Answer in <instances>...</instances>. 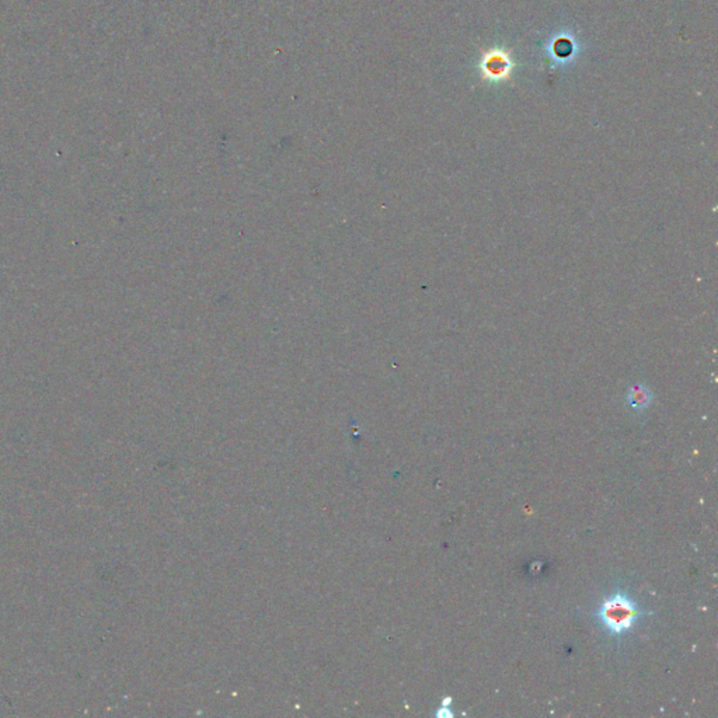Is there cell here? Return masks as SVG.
Returning <instances> with one entry per match:
<instances>
[{"instance_id": "1", "label": "cell", "mask_w": 718, "mask_h": 718, "mask_svg": "<svg viewBox=\"0 0 718 718\" xmlns=\"http://www.w3.org/2000/svg\"><path fill=\"white\" fill-rule=\"evenodd\" d=\"M597 619L611 636L621 637L630 631L643 616L636 602L622 592L611 595L602 602L597 612Z\"/></svg>"}, {"instance_id": "3", "label": "cell", "mask_w": 718, "mask_h": 718, "mask_svg": "<svg viewBox=\"0 0 718 718\" xmlns=\"http://www.w3.org/2000/svg\"><path fill=\"white\" fill-rule=\"evenodd\" d=\"M487 69L494 72L496 76L504 75L506 69L505 58H503V56H494V58H490V61L487 63Z\"/></svg>"}, {"instance_id": "2", "label": "cell", "mask_w": 718, "mask_h": 718, "mask_svg": "<svg viewBox=\"0 0 718 718\" xmlns=\"http://www.w3.org/2000/svg\"><path fill=\"white\" fill-rule=\"evenodd\" d=\"M629 405L637 412H643L653 402V393L644 385H634L627 395Z\"/></svg>"}]
</instances>
